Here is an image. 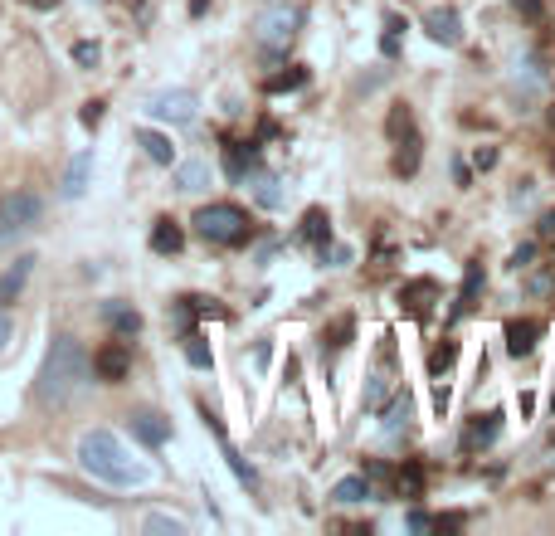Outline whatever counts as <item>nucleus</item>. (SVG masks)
<instances>
[{"label":"nucleus","instance_id":"nucleus-1","mask_svg":"<svg viewBox=\"0 0 555 536\" xmlns=\"http://www.w3.org/2000/svg\"><path fill=\"white\" fill-rule=\"evenodd\" d=\"M93 381V361H88V351L78 337L69 332H59L49 351H44V366H39V381H35V400L44 410H64L74 395H83Z\"/></svg>","mask_w":555,"mask_h":536},{"label":"nucleus","instance_id":"nucleus-2","mask_svg":"<svg viewBox=\"0 0 555 536\" xmlns=\"http://www.w3.org/2000/svg\"><path fill=\"white\" fill-rule=\"evenodd\" d=\"M78 468L108 488H142L151 478V468L142 459H132V449L112 434V429H88L78 439Z\"/></svg>","mask_w":555,"mask_h":536},{"label":"nucleus","instance_id":"nucleus-3","mask_svg":"<svg viewBox=\"0 0 555 536\" xmlns=\"http://www.w3.org/2000/svg\"><path fill=\"white\" fill-rule=\"evenodd\" d=\"M190 225H195L200 239H210V244H249V234H254L249 215H244L239 205H229V200H220V205H200Z\"/></svg>","mask_w":555,"mask_h":536},{"label":"nucleus","instance_id":"nucleus-4","mask_svg":"<svg viewBox=\"0 0 555 536\" xmlns=\"http://www.w3.org/2000/svg\"><path fill=\"white\" fill-rule=\"evenodd\" d=\"M39 215H44V200H39L35 191L0 195V244H15V239H25V234L39 225Z\"/></svg>","mask_w":555,"mask_h":536},{"label":"nucleus","instance_id":"nucleus-5","mask_svg":"<svg viewBox=\"0 0 555 536\" xmlns=\"http://www.w3.org/2000/svg\"><path fill=\"white\" fill-rule=\"evenodd\" d=\"M297 25H302V10L273 0L259 20H254V39H259L263 49H273V54H278V49H288V44L297 39Z\"/></svg>","mask_w":555,"mask_h":536},{"label":"nucleus","instance_id":"nucleus-6","mask_svg":"<svg viewBox=\"0 0 555 536\" xmlns=\"http://www.w3.org/2000/svg\"><path fill=\"white\" fill-rule=\"evenodd\" d=\"M147 113L156 117V122H171V127H190V122L200 117V103H195V93H185V88H161V93L147 98Z\"/></svg>","mask_w":555,"mask_h":536},{"label":"nucleus","instance_id":"nucleus-7","mask_svg":"<svg viewBox=\"0 0 555 536\" xmlns=\"http://www.w3.org/2000/svg\"><path fill=\"white\" fill-rule=\"evenodd\" d=\"M424 30H429L434 44H448V49L463 44V20H458V10H448V5H439V10L424 15Z\"/></svg>","mask_w":555,"mask_h":536},{"label":"nucleus","instance_id":"nucleus-8","mask_svg":"<svg viewBox=\"0 0 555 536\" xmlns=\"http://www.w3.org/2000/svg\"><path fill=\"white\" fill-rule=\"evenodd\" d=\"M478 293H482V259L463 268V288H458V298L448 307V322H458V317H468L473 307H478Z\"/></svg>","mask_w":555,"mask_h":536},{"label":"nucleus","instance_id":"nucleus-9","mask_svg":"<svg viewBox=\"0 0 555 536\" xmlns=\"http://www.w3.org/2000/svg\"><path fill=\"white\" fill-rule=\"evenodd\" d=\"M497 434H502V415H497V410H487V415H478V420L463 429V449H468V454H478V449H487V444H497Z\"/></svg>","mask_w":555,"mask_h":536},{"label":"nucleus","instance_id":"nucleus-10","mask_svg":"<svg viewBox=\"0 0 555 536\" xmlns=\"http://www.w3.org/2000/svg\"><path fill=\"white\" fill-rule=\"evenodd\" d=\"M93 371H98V381H122V376L132 371V356H127V346H122V342H108L103 351H98Z\"/></svg>","mask_w":555,"mask_h":536},{"label":"nucleus","instance_id":"nucleus-11","mask_svg":"<svg viewBox=\"0 0 555 536\" xmlns=\"http://www.w3.org/2000/svg\"><path fill=\"white\" fill-rule=\"evenodd\" d=\"M536 342H541V322H531V317L507 322V356H531Z\"/></svg>","mask_w":555,"mask_h":536},{"label":"nucleus","instance_id":"nucleus-12","mask_svg":"<svg viewBox=\"0 0 555 536\" xmlns=\"http://www.w3.org/2000/svg\"><path fill=\"white\" fill-rule=\"evenodd\" d=\"M132 434L151 444V449H161L166 439H171V420L166 415H156V410H142V415H132Z\"/></svg>","mask_w":555,"mask_h":536},{"label":"nucleus","instance_id":"nucleus-13","mask_svg":"<svg viewBox=\"0 0 555 536\" xmlns=\"http://www.w3.org/2000/svg\"><path fill=\"white\" fill-rule=\"evenodd\" d=\"M88 181H93V152H78L74 161H69V171H64V186H59V191L69 195V200H78V195H88Z\"/></svg>","mask_w":555,"mask_h":536},{"label":"nucleus","instance_id":"nucleus-14","mask_svg":"<svg viewBox=\"0 0 555 536\" xmlns=\"http://www.w3.org/2000/svg\"><path fill=\"white\" fill-rule=\"evenodd\" d=\"M224 171H229L234 181L254 176V171H259V147H254V142H239V147H224Z\"/></svg>","mask_w":555,"mask_h":536},{"label":"nucleus","instance_id":"nucleus-15","mask_svg":"<svg viewBox=\"0 0 555 536\" xmlns=\"http://www.w3.org/2000/svg\"><path fill=\"white\" fill-rule=\"evenodd\" d=\"M439 288H434V278H414L405 283V293H400V303H405L409 317H429V298H434Z\"/></svg>","mask_w":555,"mask_h":536},{"label":"nucleus","instance_id":"nucleus-16","mask_svg":"<svg viewBox=\"0 0 555 536\" xmlns=\"http://www.w3.org/2000/svg\"><path fill=\"white\" fill-rule=\"evenodd\" d=\"M30 273H35V259H15V264L5 268V273H0V303H15Z\"/></svg>","mask_w":555,"mask_h":536},{"label":"nucleus","instance_id":"nucleus-17","mask_svg":"<svg viewBox=\"0 0 555 536\" xmlns=\"http://www.w3.org/2000/svg\"><path fill=\"white\" fill-rule=\"evenodd\" d=\"M205 186H210V166H205V161H181V166H176V191L200 195Z\"/></svg>","mask_w":555,"mask_h":536},{"label":"nucleus","instance_id":"nucleus-18","mask_svg":"<svg viewBox=\"0 0 555 536\" xmlns=\"http://www.w3.org/2000/svg\"><path fill=\"white\" fill-rule=\"evenodd\" d=\"M103 322H108L112 332H122V337H137V332H142V317L127 303H103Z\"/></svg>","mask_w":555,"mask_h":536},{"label":"nucleus","instance_id":"nucleus-19","mask_svg":"<svg viewBox=\"0 0 555 536\" xmlns=\"http://www.w3.org/2000/svg\"><path fill=\"white\" fill-rule=\"evenodd\" d=\"M297 239L322 249V244L332 239V220H327V210H307V215H302V230H297Z\"/></svg>","mask_w":555,"mask_h":536},{"label":"nucleus","instance_id":"nucleus-20","mask_svg":"<svg viewBox=\"0 0 555 536\" xmlns=\"http://www.w3.org/2000/svg\"><path fill=\"white\" fill-rule=\"evenodd\" d=\"M181 244H185V234L176 220H156V225H151V249H156V254H181Z\"/></svg>","mask_w":555,"mask_h":536},{"label":"nucleus","instance_id":"nucleus-21","mask_svg":"<svg viewBox=\"0 0 555 536\" xmlns=\"http://www.w3.org/2000/svg\"><path fill=\"white\" fill-rule=\"evenodd\" d=\"M137 147H142V152L151 156V161H156V166H171V161H176V147H171V137H161V132H137Z\"/></svg>","mask_w":555,"mask_h":536},{"label":"nucleus","instance_id":"nucleus-22","mask_svg":"<svg viewBox=\"0 0 555 536\" xmlns=\"http://www.w3.org/2000/svg\"><path fill=\"white\" fill-rule=\"evenodd\" d=\"M249 186H254V200H259L263 210H278V205H283V181H278V176L254 171V181H249Z\"/></svg>","mask_w":555,"mask_h":536},{"label":"nucleus","instance_id":"nucleus-23","mask_svg":"<svg viewBox=\"0 0 555 536\" xmlns=\"http://www.w3.org/2000/svg\"><path fill=\"white\" fill-rule=\"evenodd\" d=\"M370 498V478L361 473V478H341L332 488V502H341V507H356V502Z\"/></svg>","mask_w":555,"mask_h":536},{"label":"nucleus","instance_id":"nucleus-24","mask_svg":"<svg viewBox=\"0 0 555 536\" xmlns=\"http://www.w3.org/2000/svg\"><path fill=\"white\" fill-rule=\"evenodd\" d=\"M405 424H409V395H395V400L385 405V420H380V429H385V434H400Z\"/></svg>","mask_w":555,"mask_h":536},{"label":"nucleus","instance_id":"nucleus-25","mask_svg":"<svg viewBox=\"0 0 555 536\" xmlns=\"http://www.w3.org/2000/svg\"><path fill=\"white\" fill-rule=\"evenodd\" d=\"M395 171H400V176H414V171H419V137H414V132H405V142H400V152H395Z\"/></svg>","mask_w":555,"mask_h":536},{"label":"nucleus","instance_id":"nucleus-26","mask_svg":"<svg viewBox=\"0 0 555 536\" xmlns=\"http://www.w3.org/2000/svg\"><path fill=\"white\" fill-rule=\"evenodd\" d=\"M185 361H190L195 371H210V366H215V356H210V346H205V337H195V332L185 337Z\"/></svg>","mask_w":555,"mask_h":536},{"label":"nucleus","instance_id":"nucleus-27","mask_svg":"<svg viewBox=\"0 0 555 536\" xmlns=\"http://www.w3.org/2000/svg\"><path fill=\"white\" fill-rule=\"evenodd\" d=\"M453 361H458V342L434 346V356H429V371H434V376H448V371H453Z\"/></svg>","mask_w":555,"mask_h":536},{"label":"nucleus","instance_id":"nucleus-28","mask_svg":"<svg viewBox=\"0 0 555 536\" xmlns=\"http://www.w3.org/2000/svg\"><path fill=\"white\" fill-rule=\"evenodd\" d=\"M302 83H307V69H288V74H273L263 88H268V93H293Z\"/></svg>","mask_w":555,"mask_h":536},{"label":"nucleus","instance_id":"nucleus-29","mask_svg":"<svg viewBox=\"0 0 555 536\" xmlns=\"http://www.w3.org/2000/svg\"><path fill=\"white\" fill-rule=\"evenodd\" d=\"M385 395H390V376H385V371H375L370 385H366V410H380V405H385Z\"/></svg>","mask_w":555,"mask_h":536},{"label":"nucleus","instance_id":"nucleus-30","mask_svg":"<svg viewBox=\"0 0 555 536\" xmlns=\"http://www.w3.org/2000/svg\"><path fill=\"white\" fill-rule=\"evenodd\" d=\"M419 488H424V473H419V463H409L405 473H400V493H405V498H419Z\"/></svg>","mask_w":555,"mask_h":536},{"label":"nucleus","instance_id":"nucleus-31","mask_svg":"<svg viewBox=\"0 0 555 536\" xmlns=\"http://www.w3.org/2000/svg\"><path fill=\"white\" fill-rule=\"evenodd\" d=\"M142 527H147V532H171V536L185 532V522H176V517H161V512H156V517H147Z\"/></svg>","mask_w":555,"mask_h":536},{"label":"nucleus","instance_id":"nucleus-32","mask_svg":"<svg viewBox=\"0 0 555 536\" xmlns=\"http://www.w3.org/2000/svg\"><path fill=\"white\" fill-rule=\"evenodd\" d=\"M405 132H414V122H409V108H395V113H390V137H405Z\"/></svg>","mask_w":555,"mask_h":536},{"label":"nucleus","instance_id":"nucleus-33","mask_svg":"<svg viewBox=\"0 0 555 536\" xmlns=\"http://www.w3.org/2000/svg\"><path fill=\"white\" fill-rule=\"evenodd\" d=\"M74 59L83 69H93V64H98V44H74Z\"/></svg>","mask_w":555,"mask_h":536},{"label":"nucleus","instance_id":"nucleus-34","mask_svg":"<svg viewBox=\"0 0 555 536\" xmlns=\"http://www.w3.org/2000/svg\"><path fill=\"white\" fill-rule=\"evenodd\" d=\"M473 161H478V171H492V166H497V152H492V147H478Z\"/></svg>","mask_w":555,"mask_h":536},{"label":"nucleus","instance_id":"nucleus-35","mask_svg":"<svg viewBox=\"0 0 555 536\" xmlns=\"http://www.w3.org/2000/svg\"><path fill=\"white\" fill-rule=\"evenodd\" d=\"M83 122L98 127V122H103V103H88V108H83Z\"/></svg>","mask_w":555,"mask_h":536},{"label":"nucleus","instance_id":"nucleus-36","mask_svg":"<svg viewBox=\"0 0 555 536\" xmlns=\"http://www.w3.org/2000/svg\"><path fill=\"white\" fill-rule=\"evenodd\" d=\"M429 527H434V522H429L424 512H409V532H429Z\"/></svg>","mask_w":555,"mask_h":536},{"label":"nucleus","instance_id":"nucleus-37","mask_svg":"<svg viewBox=\"0 0 555 536\" xmlns=\"http://www.w3.org/2000/svg\"><path fill=\"white\" fill-rule=\"evenodd\" d=\"M526 264H531V244H521L517 254H512V268H526Z\"/></svg>","mask_w":555,"mask_h":536},{"label":"nucleus","instance_id":"nucleus-38","mask_svg":"<svg viewBox=\"0 0 555 536\" xmlns=\"http://www.w3.org/2000/svg\"><path fill=\"white\" fill-rule=\"evenodd\" d=\"M541 234H546V239H555V210H546V215H541Z\"/></svg>","mask_w":555,"mask_h":536},{"label":"nucleus","instance_id":"nucleus-39","mask_svg":"<svg viewBox=\"0 0 555 536\" xmlns=\"http://www.w3.org/2000/svg\"><path fill=\"white\" fill-rule=\"evenodd\" d=\"M5 342H10V317L0 312V351H5Z\"/></svg>","mask_w":555,"mask_h":536},{"label":"nucleus","instance_id":"nucleus-40","mask_svg":"<svg viewBox=\"0 0 555 536\" xmlns=\"http://www.w3.org/2000/svg\"><path fill=\"white\" fill-rule=\"evenodd\" d=\"M517 10H521V15H541V5H536V0H517Z\"/></svg>","mask_w":555,"mask_h":536},{"label":"nucleus","instance_id":"nucleus-41","mask_svg":"<svg viewBox=\"0 0 555 536\" xmlns=\"http://www.w3.org/2000/svg\"><path fill=\"white\" fill-rule=\"evenodd\" d=\"M551 410H555V395H551Z\"/></svg>","mask_w":555,"mask_h":536}]
</instances>
